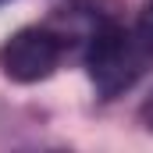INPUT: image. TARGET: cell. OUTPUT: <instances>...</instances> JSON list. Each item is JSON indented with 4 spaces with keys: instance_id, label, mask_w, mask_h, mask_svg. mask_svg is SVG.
I'll return each instance as SVG.
<instances>
[{
    "instance_id": "obj_2",
    "label": "cell",
    "mask_w": 153,
    "mask_h": 153,
    "mask_svg": "<svg viewBox=\"0 0 153 153\" xmlns=\"http://www.w3.org/2000/svg\"><path fill=\"white\" fill-rule=\"evenodd\" d=\"M64 57V36L46 29V25H25L14 36H7V43L0 46V71L11 82L32 85L50 78L61 68Z\"/></svg>"
},
{
    "instance_id": "obj_5",
    "label": "cell",
    "mask_w": 153,
    "mask_h": 153,
    "mask_svg": "<svg viewBox=\"0 0 153 153\" xmlns=\"http://www.w3.org/2000/svg\"><path fill=\"white\" fill-rule=\"evenodd\" d=\"M0 4H7V0H0Z\"/></svg>"
},
{
    "instance_id": "obj_3",
    "label": "cell",
    "mask_w": 153,
    "mask_h": 153,
    "mask_svg": "<svg viewBox=\"0 0 153 153\" xmlns=\"http://www.w3.org/2000/svg\"><path fill=\"white\" fill-rule=\"evenodd\" d=\"M139 32H143V36H146V39L153 43V0H146V4H143V18H139Z\"/></svg>"
},
{
    "instance_id": "obj_4",
    "label": "cell",
    "mask_w": 153,
    "mask_h": 153,
    "mask_svg": "<svg viewBox=\"0 0 153 153\" xmlns=\"http://www.w3.org/2000/svg\"><path fill=\"white\" fill-rule=\"evenodd\" d=\"M143 125H146V128L153 132V96L146 100V103H143Z\"/></svg>"
},
{
    "instance_id": "obj_1",
    "label": "cell",
    "mask_w": 153,
    "mask_h": 153,
    "mask_svg": "<svg viewBox=\"0 0 153 153\" xmlns=\"http://www.w3.org/2000/svg\"><path fill=\"white\" fill-rule=\"evenodd\" d=\"M153 61V43L139 29H125L117 22H103L89 32L85 43V75L100 100H114L128 93L146 75Z\"/></svg>"
}]
</instances>
